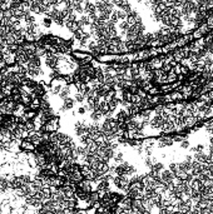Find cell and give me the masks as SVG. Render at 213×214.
<instances>
[{
    "label": "cell",
    "mask_w": 213,
    "mask_h": 214,
    "mask_svg": "<svg viewBox=\"0 0 213 214\" xmlns=\"http://www.w3.org/2000/svg\"><path fill=\"white\" fill-rule=\"evenodd\" d=\"M174 177H176V175H174V173L172 172V170H169V169H168V170L163 169V170L161 172V178H162V182H163V183H168V182H172Z\"/></svg>",
    "instance_id": "cell-1"
},
{
    "label": "cell",
    "mask_w": 213,
    "mask_h": 214,
    "mask_svg": "<svg viewBox=\"0 0 213 214\" xmlns=\"http://www.w3.org/2000/svg\"><path fill=\"white\" fill-rule=\"evenodd\" d=\"M173 143H174L173 137H161L159 139H158V141H157V145L159 147V148H162V147H169Z\"/></svg>",
    "instance_id": "cell-2"
},
{
    "label": "cell",
    "mask_w": 213,
    "mask_h": 214,
    "mask_svg": "<svg viewBox=\"0 0 213 214\" xmlns=\"http://www.w3.org/2000/svg\"><path fill=\"white\" fill-rule=\"evenodd\" d=\"M73 106H74V99H72L70 96H68V98L63 99V105H62V108H60L59 112L60 113H62V112H66V110L72 109Z\"/></svg>",
    "instance_id": "cell-3"
},
{
    "label": "cell",
    "mask_w": 213,
    "mask_h": 214,
    "mask_svg": "<svg viewBox=\"0 0 213 214\" xmlns=\"http://www.w3.org/2000/svg\"><path fill=\"white\" fill-rule=\"evenodd\" d=\"M163 122H164V119L162 118V115L161 114H157L154 116L153 119L151 120V125L153 128H162V125H163Z\"/></svg>",
    "instance_id": "cell-4"
},
{
    "label": "cell",
    "mask_w": 213,
    "mask_h": 214,
    "mask_svg": "<svg viewBox=\"0 0 213 214\" xmlns=\"http://www.w3.org/2000/svg\"><path fill=\"white\" fill-rule=\"evenodd\" d=\"M52 23H53V20H52V18H50V17H45L43 19V26L44 28H50Z\"/></svg>",
    "instance_id": "cell-5"
},
{
    "label": "cell",
    "mask_w": 213,
    "mask_h": 214,
    "mask_svg": "<svg viewBox=\"0 0 213 214\" xmlns=\"http://www.w3.org/2000/svg\"><path fill=\"white\" fill-rule=\"evenodd\" d=\"M183 139H184V138L182 137V135H176V137H173V140L177 141V143H180Z\"/></svg>",
    "instance_id": "cell-6"
},
{
    "label": "cell",
    "mask_w": 213,
    "mask_h": 214,
    "mask_svg": "<svg viewBox=\"0 0 213 214\" xmlns=\"http://www.w3.org/2000/svg\"><path fill=\"white\" fill-rule=\"evenodd\" d=\"M180 143H182V144H180V147H182V148H188L189 147V141L188 140H182V141H180Z\"/></svg>",
    "instance_id": "cell-7"
},
{
    "label": "cell",
    "mask_w": 213,
    "mask_h": 214,
    "mask_svg": "<svg viewBox=\"0 0 213 214\" xmlns=\"http://www.w3.org/2000/svg\"><path fill=\"white\" fill-rule=\"evenodd\" d=\"M209 141H211V144H213V137L211 138V139H209Z\"/></svg>",
    "instance_id": "cell-8"
}]
</instances>
